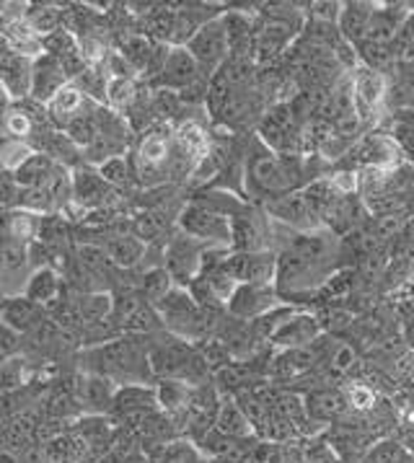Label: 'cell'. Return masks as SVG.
<instances>
[{
  "label": "cell",
  "instance_id": "17",
  "mask_svg": "<svg viewBox=\"0 0 414 463\" xmlns=\"http://www.w3.org/2000/svg\"><path fill=\"white\" fill-rule=\"evenodd\" d=\"M306 414L314 425H337L350 414V404L342 386H319L303 396Z\"/></svg>",
  "mask_w": 414,
  "mask_h": 463
},
{
  "label": "cell",
  "instance_id": "35",
  "mask_svg": "<svg viewBox=\"0 0 414 463\" xmlns=\"http://www.w3.org/2000/svg\"><path fill=\"white\" fill-rule=\"evenodd\" d=\"M368 463H409L407 448L401 443H378L365 456Z\"/></svg>",
  "mask_w": 414,
  "mask_h": 463
},
{
  "label": "cell",
  "instance_id": "5",
  "mask_svg": "<svg viewBox=\"0 0 414 463\" xmlns=\"http://www.w3.org/2000/svg\"><path fill=\"white\" fill-rule=\"evenodd\" d=\"M176 228L182 233H187L197 241L210 243V246H226L231 249L233 243V228H231V218L207 207V204L192 200L189 204L182 207L179 218H176Z\"/></svg>",
  "mask_w": 414,
  "mask_h": 463
},
{
  "label": "cell",
  "instance_id": "38",
  "mask_svg": "<svg viewBox=\"0 0 414 463\" xmlns=\"http://www.w3.org/2000/svg\"><path fill=\"white\" fill-rule=\"evenodd\" d=\"M399 314H401V336L404 342L409 345V350H414V298L412 300H401L399 306Z\"/></svg>",
  "mask_w": 414,
  "mask_h": 463
},
{
  "label": "cell",
  "instance_id": "22",
  "mask_svg": "<svg viewBox=\"0 0 414 463\" xmlns=\"http://www.w3.org/2000/svg\"><path fill=\"white\" fill-rule=\"evenodd\" d=\"M107 257L117 269H135L140 267L146 254H148V243H143L135 233H114L107 236V241L101 243Z\"/></svg>",
  "mask_w": 414,
  "mask_h": 463
},
{
  "label": "cell",
  "instance_id": "6",
  "mask_svg": "<svg viewBox=\"0 0 414 463\" xmlns=\"http://www.w3.org/2000/svg\"><path fill=\"white\" fill-rule=\"evenodd\" d=\"M212 246L210 243L197 241L187 233H182L179 228L169 233L166 246H164V267L169 269L171 279L179 288H187L192 279L200 275L202 269V260Z\"/></svg>",
  "mask_w": 414,
  "mask_h": 463
},
{
  "label": "cell",
  "instance_id": "4",
  "mask_svg": "<svg viewBox=\"0 0 414 463\" xmlns=\"http://www.w3.org/2000/svg\"><path fill=\"white\" fill-rule=\"evenodd\" d=\"M404 164V153L389 132H368L339 161L342 171H389Z\"/></svg>",
  "mask_w": 414,
  "mask_h": 463
},
{
  "label": "cell",
  "instance_id": "27",
  "mask_svg": "<svg viewBox=\"0 0 414 463\" xmlns=\"http://www.w3.org/2000/svg\"><path fill=\"white\" fill-rule=\"evenodd\" d=\"M55 161L47 156V153H32L16 171H14V179L21 189H37V186L47 184V179L52 176L55 171Z\"/></svg>",
  "mask_w": 414,
  "mask_h": 463
},
{
  "label": "cell",
  "instance_id": "26",
  "mask_svg": "<svg viewBox=\"0 0 414 463\" xmlns=\"http://www.w3.org/2000/svg\"><path fill=\"white\" fill-rule=\"evenodd\" d=\"M389 109H414V62H396L389 71Z\"/></svg>",
  "mask_w": 414,
  "mask_h": 463
},
{
  "label": "cell",
  "instance_id": "24",
  "mask_svg": "<svg viewBox=\"0 0 414 463\" xmlns=\"http://www.w3.org/2000/svg\"><path fill=\"white\" fill-rule=\"evenodd\" d=\"M62 293V279L55 267H39L32 272V278L26 282L21 296L29 298L32 303H37L42 308H52Z\"/></svg>",
  "mask_w": 414,
  "mask_h": 463
},
{
  "label": "cell",
  "instance_id": "1",
  "mask_svg": "<svg viewBox=\"0 0 414 463\" xmlns=\"http://www.w3.org/2000/svg\"><path fill=\"white\" fill-rule=\"evenodd\" d=\"M344 243L332 231L293 233V239L278 249V293L283 303H308L321 288L342 272Z\"/></svg>",
  "mask_w": 414,
  "mask_h": 463
},
{
  "label": "cell",
  "instance_id": "33",
  "mask_svg": "<svg viewBox=\"0 0 414 463\" xmlns=\"http://www.w3.org/2000/svg\"><path fill=\"white\" fill-rule=\"evenodd\" d=\"M96 168H99L101 179L112 186V189H122V186L130 184L132 182V166H130V158H127V156H117V158H109V161H104L101 166H96Z\"/></svg>",
  "mask_w": 414,
  "mask_h": 463
},
{
  "label": "cell",
  "instance_id": "8",
  "mask_svg": "<svg viewBox=\"0 0 414 463\" xmlns=\"http://www.w3.org/2000/svg\"><path fill=\"white\" fill-rule=\"evenodd\" d=\"M187 50L197 60L202 75L210 80L212 75L226 65L228 57H231V44H228V32L223 16H218V19L205 24L194 37L189 39Z\"/></svg>",
  "mask_w": 414,
  "mask_h": 463
},
{
  "label": "cell",
  "instance_id": "34",
  "mask_svg": "<svg viewBox=\"0 0 414 463\" xmlns=\"http://www.w3.org/2000/svg\"><path fill=\"white\" fill-rule=\"evenodd\" d=\"M34 150L26 143H19V140H3L0 143V171H16V168L32 156Z\"/></svg>",
  "mask_w": 414,
  "mask_h": 463
},
{
  "label": "cell",
  "instance_id": "36",
  "mask_svg": "<svg viewBox=\"0 0 414 463\" xmlns=\"http://www.w3.org/2000/svg\"><path fill=\"white\" fill-rule=\"evenodd\" d=\"M21 186L16 184L14 174L11 171H0V207H11V204L19 203Z\"/></svg>",
  "mask_w": 414,
  "mask_h": 463
},
{
  "label": "cell",
  "instance_id": "37",
  "mask_svg": "<svg viewBox=\"0 0 414 463\" xmlns=\"http://www.w3.org/2000/svg\"><path fill=\"white\" fill-rule=\"evenodd\" d=\"M342 5L344 3H311L308 14L314 21H324V24H337L339 16H342Z\"/></svg>",
  "mask_w": 414,
  "mask_h": 463
},
{
  "label": "cell",
  "instance_id": "42",
  "mask_svg": "<svg viewBox=\"0 0 414 463\" xmlns=\"http://www.w3.org/2000/svg\"><path fill=\"white\" fill-rule=\"evenodd\" d=\"M130 463H148V461H146V458H140V456H135Z\"/></svg>",
  "mask_w": 414,
  "mask_h": 463
},
{
  "label": "cell",
  "instance_id": "25",
  "mask_svg": "<svg viewBox=\"0 0 414 463\" xmlns=\"http://www.w3.org/2000/svg\"><path fill=\"white\" fill-rule=\"evenodd\" d=\"M215 430L233 438V440H254L257 438V430L251 425V420L246 417V411L233 396H223L218 420H215Z\"/></svg>",
  "mask_w": 414,
  "mask_h": 463
},
{
  "label": "cell",
  "instance_id": "18",
  "mask_svg": "<svg viewBox=\"0 0 414 463\" xmlns=\"http://www.w3.org/2000/svg\"><path fill=\"white\" fill-rule=\"evenodd\" d=\"M114 192L117 189H112L101 179L96 166L80 164L78 168H73V203L80 204L83 210L94 213V210H101V207H109Z\"/></svg>",
  "mask_w": 414,
  "mask_h": 463
},
{
  "label": "cell",
  "instance_id": "23",
  "mask_svg": "<svg viewBox=\"0 0 414 463\" xmlns=\"http://www.w3.org/2000/svg\"><path fill=\"white\" fill-rule=\"evenodd\" d=\"M373 11H376V3H365V0H353V3H344L342 5V16H339L337 26L339 34L344 42H350L353 47L360 44L365 34H368V26L373 19Z\"/></svg>",
  "mask_w": 414,
  "mask_h": 463
},
{
  "label": "cell",
  "instance_id": "39",
  "mask_svg": "<svg viewBox=\"0 0 414 463\" xmlns=\"http://www.w3.org/2000/svg\"><path fill=\"white\" fill-rule=\"evenodd\" d=\"M8 225H11V210L0 207V243L8 239Z\"/></svg>",
  "mask_w": 414,
  "mask_h": 463
},
{
  "label": "cell",
  "instance_id": "2",
  "mask_svg": "<svg viewBox=\"0 0 414 463\" xmlns=\"http://www.w3.org/2000/svg\"><path fill=\"white\" fill-rule=\"evenodd\" d=\"M314 161H319V156H280L254 140L244 158V194L257 197L264 204L293 194L321 179Z\"/></svg>",
  "mask_w": 414,
  "mask_h": 463
},
{
  "label": "cell",
  "instance_id": "12",
  "mask_svg": "<svg viewBox=\"0 0 414 463\" xmlns=\"http://www.w3.org/2000/svg\"><path fill=\"white\" fill-rule=\"evenodd\" d=\"M207 80L197 60L192 57L187 47H171L169 57H166V65L161 75L151 83V89H166L174 93H184L189 89H197V86H207Z\"/></svg>",
  "mask_w": 414,
  "mask_h": 463
},
{
  "label": "cell",
  "instance_id": "7",
  "mask_svg": "<svg viewBox=\"0 0 414 463\" xmlns=\"http://www.w3.org/2000/svg\"><path fill=\"white\" fill-rule=\"evenodd\" d=\"M350 86H353V101L360 122L365 128L373 125L381 117L378 111L389 107V75L358 65L355 71H350Z\"/></svg>",
  "mask_w": 414,
  "mask_h": 463
},
{
  "label": "cell",
  "instance_id": "40",
  "mask_svg": "<svg viewBox=\"0 0 414 463\" xmlns=\"http://www.w3.org/2000/svg\"><path fill=\"white\" fill-rule=\"evenodd\" d=\"M0 463H26V458H24L21 453H14V450L0 448Z\"/></svg>",
  "mask_w": 414,
  "mask_h": 463
},
{
  "label": "cell",
  "instance_id": "21",
  "mask_svg": "<svg viewBox=\"0 0 414 463\" xmlns=\"http://www.w3.org/2000/svg\"><path fill=\"white\" fill-rule=\"evenodd\" d=\"M44 318H47L44 308L24 296L5 298L3 306H0V324H5L8 329L19 332L21 336H26L32 329H37Z\"/></svg>",
  "mask_w": 414,
  "mask_h": 463
},
{
  "label": "cell",
  "instance_id": "30",
  "mask_svg": "<svg viewBox=\"0 0 414 463\" xmlns=\"http://www.w3.org/2000/svg\"><path fill=\"white\" fill-rule=\"evenodd\" d=\"M137 93H140L137 78H109V86H107V104H104V107H109L112 111L125 117V114L130 111L132 104H135Z\"/></svg>",
  "mask_w": 414,
  "mask_h": 463
},
{
  "label": "cell",
  "instance_id": "28",
  "mask_svg": "<svg viewBox=\"0 0 414 463\" xmlns=\"http://www.w3.org/2000/svg\"><path fill=\"white\" fill-rule=\"evenodd\" d=\"M24 19L26 24L37 32L39 37H50L52 32L62 29V21H65V5H52V3H42V5H26L24 11Z\"/></svg>",
  "mask_w": 414,
  "mask_h": 463
},
{
  "label": "cell",
  "instance_id": "31",
  "mask_svg": "<svg viewBox=\"0 0 414 463\" xmlns=\"http://www.w3.org/2000/svg\"><path fill=\"white\" fill-rule=\"evenodd\" d=\"M344 396H347V404L353 414H368L378 407V391L371 389L365 381H347V386H342Z\"/></svg>",
  "mask_w": 414,
  "mask_h": 463
},
{
  "label": "cell",
  "instance_id": "9",
  "mask_svg": "<svg viewBox=\"0 0 414 463\" xmlns=\"http://www.w3.org/2000/svg\"><path fill=\"white\" fill-rule=\"evenodd\" d=\"M283 306L287 303H283L275 285H239L236 293L228 300L226 311L236 321H257Z\"/></svg>",
  "mask_w": 414,
  "mask_h": 463
},
{
  "label": "cell",
  "instance_id": "41",
  "mask_svg": "<svg viewBox=\"0 0 414 463\" xmlns=\"http://www.w3.org/2000/svg\"><path fill=\"white\" fill-rule=\"evenodd\" d=\"M401 445L407 448V453H412V456H414V430L409 432V435H407V438H404V443H401Z\"/></svg>",
  "mask_w": 414,
  "mask_h": 463
},
{
  "label": "cell",
  "instance_id": "32",
  "mask_svg": "<svg viewBox=\"0 0 414 463\" xmlns=\"http://www.w3.org/2000/svg\"><path fill=\"white\" fill-rule=\"evenodd\" d=\"M26 371H29V360H24V357H11V360L0 363V393L11 396L21 386H26Z\"/></svg>",
  "mask_w": 414,
  "mask_h": 463
},
{
  "label": "cell",
  "instance_id": "14",
  "mask_svg": "<svg viewBox=\"0 0 414 463\" xmlns=\"http://www.w3.org/2000/svg\"><path fill=\"white\" fill-rule=\"evenodd\" d=\"M264 213L275 222H283L285 228H290L293 233H314V231L324 228L319 215L314 213V207L306 200L303 189L293 192V194H285L280 200L267 203L264 204Z\"/></svg>",
  "mask_w": 414,
  "mask_h": 463
},
{
  "label": "cell",
  "instance_id": "16",
  "mask_svg": "<svg viewBox=\"0 0 414 463\" xmlns=\"http://www.w3.org/2000/svg\"><path fill=\"white\" fill-rule=\"evenodd\" d=\"M32 261H29V249L16 241L0 243V285L3 296L14 298L24 293L26 282L32 278Z\"/></svg>",
  "mask_w": 414,
  "mask_h": 463
},
{
  "label": "cell",
  "instance_id": "11",
  "mask_svg": "<svg viewBox=\"0 0 414 463\" xmlns=\"http://www.w3.org/2000/svg\"><path fill=\"white\" fill-rule=\"evenodd\" d=\"M324 329L316 311L308 308H296L293 314L285 318L278 326V332L269 336V350L280 353V350H298V347H311L316 345Z\"/></svg>",
  "mask_w": 414,
  "mask_h": 463
},
{
  "label": "cell",
  "instance_id": "29",
  "mask_svg": "<svg viewBox=\"0 0 414 463\" xmlns=\"http://www.w3.org/2000/svg\"><path fill=\"white\" fill-rule=\"evenodd\" d=\"M174 285H176V282L171 279L166 267H148V269L140 275V279L135 282V288L140 290V296L146 298L151 306L161 303L164 298L169 296L171 290H174Z\"/></svg>",
  "mask_w": 414,
  "mask_h": 463
},
{
  "label": "cell",
  "instance_id": "3",
  "mask_svg": "<svg viewBox=\"0 0 414 463\" xmlns=\"http://www.w3.org/2000/svg\"><path fill=\"white\" fill-rule=\"evenodd\" d=\"M148 353L151 342H146V336L125 334L112 342L83 350L80 363L86 373L104 375L117 386H148L153 381Z\"/></svg>",
  "mask_w": 414,
  "mask_h": 463
},
{
  "label": "cell",
  "instance_id": "13",
  "mask_svg": "<svg viewBox=\"0 0 414 463\" xmlns=\"http://www.w3.org/2000/svg\"><path fill=\"white\" fill-rule=\"evenodd\" d=\"M32 73L34 60L16 52L14 44L0 34V86L11 96V101H24L32 96Z\"/></svg>",
  "mask_w": 414,
  "mask_h": 463
},
{
  "label": "cell",
  "instance_id": "19",
  "mask_svg": "<svg viewBox=\"0 0 414 463\" xmlns=\"http://www.w3.org/2000/svg\"><path fill=\"white\" fill-rule=\"evenodd\" d=\"M71 83V78L65 75L62 65L57 62L55 57L42 52V55L34 60V73H32V96L39 104H50L55 99L57 93L62 91L65 86Z\"/></svg>",
  "mask_w": 414,
  "mask_h": 463
},
{
  "label": "cell",
  "instance_id": "10",
  "mask_svg": "<svg viewBox=\"0 0 414 463\" xmlns=\"http://www.w3.org/2000/svg\"><path fill=\"white\" fill-rule=\"evenodd\" d=\"M226 269L239 285H275L278 282V251H231Z\"/></svg>",
  "mask_w": 414,
  "mask_h": 463
},
{
  "label": "cell",
  "instance_id": "15",
  "mask_svg": "<svg viewBox=\"0 0 414 463\" xmlns=\"http://www.w3.org/2000/svg\"><path fill=\"white\" fill-rule=\"evenodd\" d=\"M117 383L104 378V375H96V373H78L71 383V391L76 396L78 407L83 409V414H109L114 404V396H117Z\"/></svg>",
  "mask_w": 414,
  "mask_h": 463
},
{
  "label": "cell",
  "instance_id": "20",
  "mask_svg": "<svg viewBox=\"0 0 414 463\" xmlns=\"http://www.w3.org/2000/svg\"><path fill=\"white\" fill-rule=\"evenodd\" d=\"M94 107L96 101L86 99L76 83H68V86L47 104V114H50V119H52V125H55L57 130H65L71 122H76L78 117H83L86 111H91Z\"/></svg>",
  "mask_w": 414,
  "mask_h": 463
}]
</instances>
